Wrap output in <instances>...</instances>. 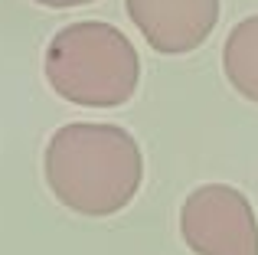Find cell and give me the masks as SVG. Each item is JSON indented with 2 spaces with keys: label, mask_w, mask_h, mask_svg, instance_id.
I'll use <instances>...</instances> for the list:
<instances>
[{
  "label": "cell",
  "mask_w": 258,
  "mask_h": 255,
  "mask_svg": "<svg viewBox=\"0 0 258 255\" xmlns=\"http://www.w3.org/2000/svg\"><path fill=\"white\" fill-rule=\"evenodd\" d=\"M46 82L59 98L82 108H118L141 82V56L111 23H69L46 46Z\"/></svg>",
  "instance_id": "cell-2"
},
{
  "label": "cell",
  "mask_w": 258,
  "mask_h": 255,
  "mask_svg": "<svg viewBox=\"0 0 258 255\" xmlns=\"http://www.w3.org/2000/svg\"><path fill=\"white\" fill-rule=\"evenodd\" d=\"M124 10L160 56L200 49L219 23V0H124Z\"/></svg>",
  "instance_id": "cell-4"
},
{
  "label": "cell",
  "mask_w": 258,
  "mask_h": 255,
  "mask_svg": "<svg viewBox=\"0 0 258 255\" xmlns=\"http://www.w3.org/2000/svg\"><path fill=\"white\" fill-rule=\"evenodd\" d=\"M222 72L242 98L258 105V13L229 30L222 46Z\"/></svg>",
  "instance_id": "cell-5"
},
{
  "label": "cell",
  "mask_w": 258,
  "mask_h": 255,
  "mask_svg": "<svg viewBox=\"0 0 258 255\" xmlns=\"http://www.w3.org/2000/svg\"><path fill=\"white\" fill-rule=\"evenodd\" d=\"M39 7H52V10H69V7H82V4H95V0H33Z\"/></svg>",
  "instance_id": "cell-6"
},
{
  "label": "cell",
  "mask_w": 258,
  "mask_h": 255,
  "mask_svg": "<svg viewBox=\"0 0 258 255\" xmlns=\"http://www.w3.org/2000/svg\"><path fill=\"white\" fill-rule=\"evenodd\" d=\"M46 183L79 216H114L141 190L144 154L121 124L72 121L46 144Z\"/></svg>",
  "instance_id": "cell-1"
},
{
  "label": "cell",
  "mask_w": 258,
  "mask_h": 255,
  "mask_svg": "<svg viewBox=\"0 0 258 255\" xmlns=\"http://www.w3.org/2000/svg\"><path fill=\"white\" fill-rule=\"evenodd\" d=\"M180 236L196 255H258V219L242 190L196 186L180 206Z\"/></svg>",
  "instance_id": "cell-3"
}]
</instances>
